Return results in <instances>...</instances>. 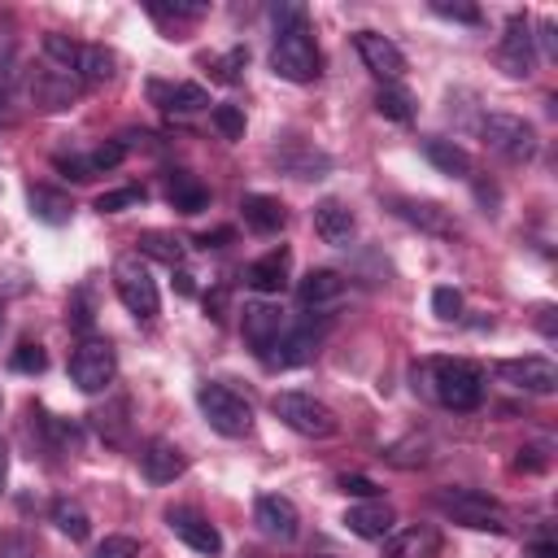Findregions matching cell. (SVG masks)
I'll use <instances>...</instances> for the list:
<instances>
[{"label":"cell","mask_w":558,"mask_h":558,"mask_svg":"<svg viewBox=\"0 0 558 558\" xmlns=\"http://www.w3.org/2000/svg\"><path fill=\"white\" fill-rule=\"evenodd\" d=\"M432 397L445 405V410H475L484 401V371L466 357H436L432 362Z\"/></svg>","instance_id":"cell-1"},{"label":"cell","mask_w":558,"mask_h":558,"mask_svg":"<svg viewBox=\"0 0 558 558\" xmlns=\"http://www.w3.org/2000/svg\"><path fill=\"white\" fill-rule=\"evenodd\" d=\"M270 70L288 83H314L323 74V57H318V44L310 35V26H292V31H279L275 44H270Z\"/></svg>","instance_id":"cell-2"},{"label":"cell","mask_w":558,"mask_h":558,"mask_svg":"<svg viewBox=\"0 0 558 558\" xmlns=\"http://www.w3.org/2000/svg\"><path fill=\"white\" fill-rule=\"evenodd\" d=\"M432 506H436L440 514H449L453 523H462V527H475V532H506V510H501L488 493H480V488H436Z\"/></svg>","instance_id":"cell-3"},{"label":"cell","mask_w":558,"mask_h":558,"mask_svg":"<svg viewBox=\"0 0 558 558\" xmlns=\"http://www.w3.org/2000/svg\"><path fill=\"white\" fill-rule=\"evenodd\" d=\"M196 405H201L205 423H209L218 436L240 440V436L253 432V405H248L240 392H231L227 384H201V388H196Z\"/></svg>","instance_id":"cell-4"},{"label":"cell","mask_w":558,"mask_h":558,"mask_svg":"<svg viewBox=\"0 0 558 558\" xmlns=\"http://www.w3.org/2000/svg\"><path fill=\"white\" fill-rule=\"evenodd\" d=\"M270 410H275V418H279L283 427H292L296 436H310V440L336 436V427H340V418L331 414V405H323L318 397L296 392V388H292V392H275Z\"/></svg>","instance_id":"cell-5"},{"label":"cell","mask_w":558,"mask_h":558,"mask_svg":"<svg viewBox=\"0 0 558 558\" xmlns=\"http://www.w3.org/2000/svg\"><path fill=\"white\" fill-rule=\"evenodd\" d=\"M113 288H118V301L135 314V318H157V310H161V296H157V279L148 275V266H144V257L140 253H122L118 262H113Z\"/></svg>","instance_id":"cell-6"},{"label":"cell","mask_w":558,"mask_h":558,"mask_svg":"<svg viewBox=\"0 0 558 558\" xmlns=\"http://www.w3.org/2000/svg\"><path fill=\"white\" fill-rule=\"evenodd\" d=\"M480 135L506 161H532L536 157V131L519 113H484L480 118Z\"/></svg>","instance_id":"cell-7"},{"label":"cell","mask_w":558,"mask_h":558,"mask_svg":"<svg viewBox=\"0 0 558 558\" xmlns=\"http://www.w3.org/2000/svg\"><path fill=\"white\" fill-rule=\"evenodd\" d=\"M118 375V353L109 340H96L87 336L74 353H70V379L83 388V392H105Z\"/></svg>","instance_id":"cell-8"},{"label":"cell","mask_w":558,"mask_h":558,"mask_svg":"<svg viewBox=\"0 0 558 558\" xmlns=\"http://www.w3.org/2000/svg\"><path fill=\"white\" fill-rule=\"evenodd\" d=\"M493 375L501 384L519 388V392H532V397H549L558 388V366L549 357H536V353H527V357H501L493 366Z\"/></svg>","instance_id":"cell-9"},{"label":"cell","mask_w":558,"mask_h":558,"mask_svg":"<svg viewBox=\"0 0 558 558\" xmlns=\"http://www.w3.org/2000/svg\"><path fill=\"white\" fill-rule=\"evenodd\" d=\"M497 65L510 74V78H527L536 70V35H532V22L527 13H514L506 22V35L497 44Z\"/></svg>","instance_id":"cell-10"},{"label":"cell","mask_w":558,"mask_h":558,"mask_svg":"<svg viewBox=\"0 0 558 558\" xmlns=\"http://www.w3.org/2000/svg\"><path fill=\"white\" fill-rule=\"evenodd\" d=\"M240 336H244V344L257 357H266L275 349V340L283 336V310L275 301H244V310H240Z\"/></svg>","instance_id":"cell-11"},{"label":"cell","mask_w":558,"mask_h":558,"mask_svg":"<svg viewBox=\"0 0 558 558\" xmlns=\"http://www.w3.org/2000/svg\"><path fill=\"white\" fill-rule=\"evenodd\" d=\"M353 44H357V57H362V65L388 87V83H397L401 74H405V52L388 39V35H379V31H357L353 35Z\"/></svg>","instance_id":"cell-12"},{"label":"cell","mask_w":558,"mask_h":558,"mask_svg":"<svg viewBox=\"0 0 558 558\" xmlns=\"http://www.w3.org/2000/svg\"><path fill=\"white\" fill-rule=\"evenodd\" d=\"M26 92H31V100H35V109H44V113H61V109H70L74 100H78V78L70 74V70H35L31 74V83H26Z\"/></svg>","instance_id":"cell-13"},{"label":"cell","mask_w":558,"mask_h":558,"mask_svg":"<svg viewBox=\"0 0 558 558\" xmlns=\"http://www.w3.org/2000/svg\"><path fill=\"white\" fill-rule=\"evenodd\" d=\"M270 157H275V166H279L283 174H292V179H323V174L331 170V157H327L318 144L301 140V135L283 140V144H279Z\"/></svg>","instance_id":"cell-14"},{"label":"cell","mask_w":558,"mask_h":558,"mask_svg":"<svg viewBox=\"0 0 558 558\" xmlns=\"http://www.w3.org/2000/svg\"><path fill=\"white\" fill-rule=\"evenodd\" d=\"M253 523L270 541H296V532H301V514H296V506L283 493H262L253 501Z\"/></svg>","instance_id":"cell-15"},{"label":"cell","mask_w":558,"mask_h":558,"mask_svg":"<svg viewBox=\"0 0 558 558\" xmlns=\"http://www.w3.org/2000/svg\"><path fill=\"white\" fill-rule=\"evenodd\" d=\"M166 527H170L187 549H196V554H218V549H222L218 527H214L205 514H196L192 506H170V510H166Z\"/></svg>","instance_id":"cell-16"},{"label":"cell","mask_w":558,"mask_h":558,"mask_svg":"<svg viewBox=\"0 0 558 558\" xmlns=\"http://www.w3.org/2000/svg\"><path fill=\"white\" fill-rule=\"evenodd\" d=\"M318 344H323V331H314V327H292L288 336L275 340V349H270L262 362H266L270 371H292V366L314 362V357H318Z\"/></svg>","instance_id":"cell-17"},{"label":"cell","mask_w":558,"mask_h":558,"mask_svg":"<svg viewBox=\"0 0 558 558\" xmlns=\"http://www.w3.org/2000/svg\"><path fill=\"white\" fill-rule=\"evenodd\" d=\"M314 231H318L323 244H331V248H349V240H353V231H357V218H353V209H349L344 201L323 196V201L314 205Z\"/></svg>","instance_id":"cell-18"},{"label":"cell","mask_w":558,"mask_h":558,"mask_svg":"<svg viewBox=\"0 0 558 558\" xmlns=\"http://www.w3.org/2000/svg\"><path fill=\"white\" fill-rule=\"evenodd\" d=\"M344 527H349L353 536H362V541H384V536H392V527H397V510H392L388 501L371 497V501H357V506L344 510Z\"/></svg>","instance_id":"cell-19"},{"label":"cell","mask_w":558,"mask_h":558,"mask_svg":"<svg viewBox=\"0 0 558 558\" xmlns=\"http://www.w3.org/2000/svg\"><path fill=\"white\" fill-rule=\"evenodd\" d=\"M148 100L166 113H196L209 109V92L201 83H166V78H148Z\"/></svg>","instance_id":"cell-20"},{"label":"cell","mask_w":558,"mask_h":558,"mask_svg":"<svg viewBox=\"0 0 558 558\" xmlns=\"http://www.w3.org/2000/svg\"><path fill=\"white\" fill-rule=\"evenodd\" d=\"M288 270H292V248L279 244V248H270V253H262L257 262L244 266V283L266 292V296H275V292L288 288Z\"/></svg>","instance_id":"cell-21"},{"label":"cell","mask_w":558,"mask_h":558,"mask_svg":"<svg viewBox=\"0 0 558 558\" xmlns=\"http://www.w3.org/2000/svg\"><path fill=\"white\" fill-rule=\"evenodd\" d=\"M392 214H397V218H405L410 227L427 231V235H453V231H458V227H453V218H449V209H445V205H436V201L392 196Z\"/></svg>","instance_id":"cell-22"},{"label":"cell","mask_w":558,"mask_h":558,"mask_svg":"<svg viewBox=\"0 0 558 558\" xmlns=\"http://www.w3.org/2000/svg\"><path fill=\"white\" fill-rule=\"evenodd\" d=\"M140 471H144L148 484H174V480L187 471V458H183L179 445H170V440H148V445L140 449Z\"/></svg>","instance_id":"cell-23"},{"label":"cell","mask_w":558,"mask_h":558,"mask_svg":"<svg viewBox=\"0 0 558 558\" xmlns=\"http://www.w3.org/2000/svg\"><path fill=\"white\" fill-rule=\"evenodd\" d=\"M161 196H166V205L174 214H201V209H209V187L196 174H187V170H170L161 179Z\"/></svg>","instance_id":"cell-24"},{"label":"cell","mask_w":558,"mask_h":558,"mask_svg":"<svg viewBox=\"0 0 558 558\" xmlns=\"http://www.w3.org/2000/svg\"><path fill=\"white\" fill-rule=\"evenodd\" d=\"M240 214H244V222H248L257 235H275V231H283V222H288L283 201H279V196H266V192H248V196L240 201Z\"/></svg>","instance_id":"cell-25"},{"label":"cell","mask_w":558,"mask_h":558,"mask_svg":"<svg viewBox=\"0 0 558 558\" xmlns=\"http://www.w3.org/2000/svg\"><path fill=\"white\" fill-rule=\"evenodd\" d=\"M340 292H344V275H340V270H327V266L310 270V275L296 283V301H301L305 310L331 305V301H340Z\"/></svg>","instance_id":"cell-26"},{"label":"cell","mask_w":558,"mask_h":558,"mask_svg":"<svg viewBox=\"0 0 558 558\" xmlns=\"http://www.w3.org/2000/svg\"><path fill=\"white\" fill-rule=\"evenodd\" d=\"M423 157H427L440 174H449V179H466V174H471V153H466L462 144H453V140L427 135V140H423Z\"/></svg>","instance_id":"cell-27"},{"label":"cell","mask_w":558,"mask_h":558,"mask_svg":"<svg viewBox=\"0 0 558 558\" xmlns=\"http://www.w3.org/2000/svg\"><path fill=\"white\" fill-rule=\"evenodd\" d=\"M26 205H31V214H35L39 222H48V227H61V222L74 218V201H70L65 192H57V187H31V192H26Z\"/></svg>","instance_id":"cell-28"},{"label":"cell","mask_w":558,"mask_h":558,"mask_svg":"<svg viewBox=\"0 0 558 558\" xmlns=\"http://www.w3.org/2000/svg\"><path fill=\"white\" fill-rule=\"evenodd\" d=\"M74 74H78L83 83H109V78L118 74V57H113L105 44H83Z\"/></svg>","instance_id":"cell-29"},{"label":"cell","mask_w":558,"mask_h":558,"mask_svg":"<svg viewBox=\"0 0 558 558\" xmlns=\"http://www.w3.org/2000/svg\"><path fill=\"white\" fill-rule=\"evenodd\" d=\"M52 523H57V532L70 536V541H87V536H92V514H87L74 497H57V501H52Z\"/></svg>","instance_id":"cell-30"},{"label":"cell","mask_w":558,"mask_h":558,"mask_svg":"<svg viewBox=\"0 0 558 558\" xmlns=\"http://www.w3.org/2000/svg\"><path fill=\"white\" fill-rule=\"evenodd\" d=\"M375 113L388 118V122H414V96L405 87L388 83V87L375 92Z\"/></svg>","instance_id":"cell-31"},{"label":"cell","mask_w":558,"mask_h":558,"mask_svg":"<svg viewBox=\"0 0 558 558\" xmlns=\"http://www.w3.org/2000/svg\"><path fill=\"white\" fill-rule=\"evenodd\" d=\"M140 253L144 257H157V262H166V266H183V240L179 235H166V231H140Z\"/></svg>","instance_id":"cell-32"},{"label":"cell","mask_w":558,"mask_h":558,"mask_svg":"<svg viewBox=\"0 0 558 558\" xmlns=\"http://www.w3.org/2000/svg\"><path fill=\"white\" fill-rule=\"evenodd\" d=\"M432 545H436V536L427 527H410V532H401L384 545V558H427Z\"/></svg>","instance_id":"cell-33"},{"label":"cell","mask_w":558,"mask_h":558,"mask_svg":"<svg viewBox=\"0 0 558 558\" xmlns=\"http://www.w3.org/2000/svg\"><path fill=\"white\" fill-rule=\"evenodd\" d=\"M78 52H83V44H74L70 35H61V31H48V35H44V57L57 61V70H70V74H74ZM74 78H78V74H74Z\"/></svg>","instance_id":"cell-34"},{"label":"cell","mask_w":558,"mask_h":558,"mask_svg":"<svg viewBox=\"0 0 558 558\" xmlns=\"http://www.w3.org/2000/svg\"><path fill=\"white\" fill-rule=\"evenodd\" d=\"M209 122H214V131L222 135V140H244V109L240 105H214L209 109Z\"/></svg>","instance_id":"cell-35"},{"label":"cell","mask_w":558,"mask_h":558,"mask_svg":"<svg viewBox=\"0 0 558 558\" xmlns=\"http://www.w3.org/2000/svg\"><path fill=\"white\" fill-rule=\"evenodd\" d=\"M135 205H144V187H135V183L96 196V214H122V209H135Z\"/></svg>","instance_id":"cell-36"},{"label":"cell","mask_w":558,"mask_h":558,"mask_svg":"<svg viewBox=\"0 0 558 558\" xmlns=\"http://www.w3.org/2000/svg\"><path fill=\"white\" fill-rule=\"evenodd\" d=\"M244 65H248V48H231V52H222V57L209 61V78L214 83H235Z\"/></svg>","instance_id":"cell-37"},{"label":"cell","mask_w":558,"mask_h":558,"mask_svg":"<svg viewBox=\"0 0 558 558\" xmlns=\"http://www.w3.org/2000/svg\"><path fill=\"white\" fill-rule=\"evenodd\" d=\"M52 166H57L65 179H74V183H87V179H96L92 153H57V157H52Z\"/></svg>","instance_id":"cell-38"},{"label":"cell","mask_w":558,"mask_h":558,"mask_svg":"<svg viewBox=\"0 0 558 558\" xmlns=\"http://www.w3.org/2000/svg\"><path fill=\"white\" fill-rule=\"evenodd\" d=\"M9 366H13L17 375H39V371L48 366V353H44L39 344H31V340H26V344H17V349L9 353Z\"/></svg>","instance_id":"cell-39"},{"label":"cell","mask_w":558,"mask_h":558,"mask_svg":"<svg viewBox=\"0 0 558 558\" xmlns=\"http://www.w3.org/2000/svg\"><path fill=\"white\" fill-rule=\"evenodd\" d=\"M65 318H70V327H78V331H87V327L96 323V305H92V292H87V288H74V296H70V305H65Z\"/></svg>","instance_id":"cell-40"},{"label":"cell","mask_w":558,"mask_h":558,"mask_svg":"<svg viewBox=\"0 0 558 558\" xmlns=\"http://www.w3.org/2000/svg\"><path fill=\"white\" fill-rule=\"evenodd\" d=\"M148 13H153L157 22H196V17H205V4H179V0H174V4H157V0H153Z\"/></svg>","instance_id":"cell-41"},{"label":"cell","mask_w":558,"mask_h":558,"mask_svg":"<svg viewBox=\"0 0 558 558\" xmlns=\"http://www.w3.org/2000/svg\"><path fill=\"white\" fill-rule=\"evenodd\" d=\"M432 314L445 318V323L462 318V292H458V288H436V292H432Z\"/></svg>","instance_id":"cell-42"},{"label":"cell","mask_w":558,"mask_h":558,"mask_svg":"<svg viewBox=\"0 0 558 558\" xmlns=\"http://www.w3.org/2000/svg\"><path fill=\"white\" fill-rule=\"evenodd\" d=\"M432 13L436 17H449V22H466V26H480L484 13L475 4H449V0H432Z\"/></svg>","instance_id":"cell-43"},{"label":"cell","mask_w":558,"mask_h":558,"mask_svg":"<svg viewBox=\"0 0 558 558\" xmlns=\"http://www.w3.org/2000/svg\"><path fill=\"white\" fill-rule=\"evenodd\" d=\"M92 558H140V541L135 536H105Z\"/></svg>","instance_id":"cell-44"},{"label":"cell","mask_w":558,"mask_h":558,"mask_svg":"<svg viewBox=\"0 0 558 558\" xmlns=\"http://www.w3.org/2000/svg\"><path fill=\"white\" fill-rule=\"evenodd\" d=\"M336 488H340L344 497H362V501L379 497V484H375L371 475H340V480H336Z\"/></svg>","instance_id":"cell-45"},{"label":"cell","mask_w":558,"mask_h":558,"mask_svg":"<svg viewBox=\"0 0 558 558\" xmlns=\"http://www.w3.org/2000/svg\"><path fill=\"white\" fill-rule=\"evenodd\" d=\"M270 22H275V35L279 31H292V26H305V4H275L270 9Z\"/></svg>","instance_id":"cell-46"},{"label":"cell","mask_w":558,"mask_h":558,"mask_svg":"<svg viewBox=\"0 0 558 558\" xmlns=\"http://www.w3.org/2000/svg\"><path fill=\"white\" fill-rule=\"evenodd\" d=\"M126 157V148L113 140V144H100V148H92V166H96V174H105V170H113L118 161Z\"/></svg>","instance_id":"cell-47"},{"label":"cell","mask_w":558,"mask_h":558,"mask_svg":"<svg viewBox=\"0 0 558 558\" xmlns=\"http://www.w3.org/2000/svg\"><path fill=\"white\" fill-rule=\"evenodd\" d=\"M0 558H31V541L26 536H0Z\"/></svg>","instance_id":"cell-48"},{"label":"cell","mask_w":558,"mask_h":558,"mask_svg":"<svg viewBox=\"0 0 558 558\" xmlns=\"http://www.w3.org/2000/svg\"><path fill=\"white\" fill-rule=\"evenodd\" d=\"M9 87H13V48L0 44V96H9Z\"/></svg>","instance_id":"cell-49"},{"label":"cell","mask_w":558,"mask_h":558,"mask_svg":"<svg viewBox=\"0 0 558 558\" xmlns=\"http://www.w3.org/2000/svg\"><path fill=\"white\" fill-rule=\"evenodd\" d=\"M227 240H235V231H231V227H218V231H205V235H196V244H201V248H222Z\"/></svg>","instance_id":"cell-50"},{"label":"cell","mask_w":558,"mask_h":558,"mask_svg":"<svg viewBox=\"0 0 558 558\" xmlns=\"http://www.w3.org/2000/svg\"><path fill=\"white\" fill-rule=\"evenodd\" d=\"M475 196H480V205H488V214H497V187L493 183H475Z\"/></svg>","instance_id":"cell-51"},{"label":"cell","mask_w":558,"mask_h":558,"mask_svg":"<svg viewBox=\"0 0 558 558\" xmlns=\"http://www.w3.org/2000/svg\"><path fill=\"white\" fill-rule=\"evenodd\" d=\"M541 44L549 57H558V39H554V22H541Z\"/></svg>","instance_id":"cell-52"},{"label":"cell","mask_w":558,"mask_h":558,"mask_svg":"<svg viewBox=\"0 0 558 558\" xmlns=\"http://www.w3.org/2000/svg\"><path fill=\"white\" fill-rule=\"evenodd\" d=\"M174 288H179L183 296H192V292H196V283H192V275H187L183 266H174Z\"/></svg>","instance_id":"cell-53"},{"label":"cell","mask_w":558,"mask_h":558,"mask_svg":"<svg viewBox=\"0 0 558 558\" xmlns=\"http://www.w3.org/2000/svg\"><path fill=\"white\" fill-rule=\"evenodd\" d=\"M532 558H558V545L554 541H532Z\"/></svg>","instance_id":"cell-54"},{"label":"cell","mask_w":558,"mask_h":558,"mask_svg":"<svg viewBox=\"0 0 558 558\" xmlns=\"http://www.w3.org/2000/svg\"><path fill=\"white\" fill-rule=\"evenodd\" d=\"M536 323H541V331H545V336H554V310H549V305H541V310H536Z\"/></svg>","instance_id":"cell-55"},{"label":"cell","mask_w":558,"mask_h":558,"mask_svg":"<svg viewBox=\"0 0 558 558\" xmlns=\"http://www.w3.org/2000/svg\"><path fill=\"white\" fill-rule=\"evenodd\" d=\"M4 480H9V445L0 440V493H4Z\"/></svg>","instance_id":"cell-56"},{"label":"cell","mask_w":558,"mask_h":558,"mask_svg":"<svg viewBox=\"0 0 558 558\" xmlns=\"http://www.w3.org/2000/svg\"><path fill=\"white\" fill-rule=\"evenodd\" d=\"M244 558H257V554H244Z\"/></svg>","instance_id":"cell-57"},{"label":"cell","mask_w":558,"mask_h":558,"mask_svg":"<svg viewBox=\"0 0 558 558\" xmlns=\"http://www.w3.org/2000/svg\"><path fill=\"white\" fill-rule=\"evenodd\" d=\"M0 327H4V318H0Z\"/></svg>","instance_id":"cell-58"}]
</instances>
